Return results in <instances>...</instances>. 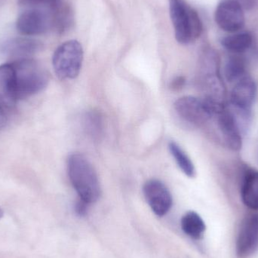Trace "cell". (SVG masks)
Masks as SVG:
<instances>
[{
	"label": "cell",
	"instance_id": "22",
	"mask_svg": "<svg viewBox=\"0 0 258 258\" xmlns=\"http://www.w3.org/2000/svg\"><path fill=\"white\" fill-rule=\"evenodd\" d=\"M89 205L86 202L83 201L82 200H79V201L76 203L75 206V210L76 212L80 216H83V215H86V213H87L88 211V206Z\"/></svg>",
	"mask_w": 258,
	"mask_h": 258
},
{
	"label": "cell",
	"instance_id": "12",
	"mask_svg": "<svg viewBox=\"0 0 258 258\" xmlns=\"http://www.w3.org/2000/svg\"><path fill=\"white\" fill-rule=\"evenodd\" d=\"M18 101L15 71L12 63L0 66V104L11 107Z\"/></svg>",
	"mask_w": 258,
	"mask_h": 258
},
{
	"label": "cell",
	"instance_id": "14",
	"mask_svg": "<svg viewBox=\"0 0 258 258\" xmlns=\"http://www.w3.org/2000/svg\"><path fill=\"white\" fill-rule=\"evenodd\" d=\"M244 204L253 210H258V171L248 170L244 176L242 186Z\"/></svg>",
	"mask_w": 258,
	"mask_h": 258
},
{
	"label": "cell",
	"instance_id": "15",
	"mask_svg": "<svg viewBox=\"0 0 258 258\" xmlns=\"http://www.w3.org/2000/svg\"><path fill=\"white\" fill-rule=\"evenodd\" d=\"M253 43V38L248 32H237L223 38L221 45L233 54H242L248 51Z\"/></svg>",
	"mask_w": 258,
	"mask_h": 258
},
{
	"label": "cell",
	"instance_id": "13",
	"mask_svg": "<svg viewBox=\"0 0 258 258\" xmlns=\"http://www.w3.org/2000/svg\"><path fill=\"white\" fill-rule=\"evenodd\" d=\"M42 45L39 41L29 38H15L5 42L2 47L6 55L15 60L30 58V56L39 51Z\"/></svg>",
	"mask_w": 258,
	"mask_h": 258
},
{
	"label": "cell",
	"instance_id": "18",
	"mask_svg": "<svg viewBox=\"0 0 258 258\" xmlns=\"http://www.w3.org/2000/svg\"><path fill=\"white\" fill-rule=\"evenodd\" d=\"M170 152L177 162V165L187 177H194L196 175V169L191 159L181 147L174 141H171L168 145Z\"/></svg>",
	"mask_w": 258,
	"mask_h": 258
},
{
	"label": "cell",
	"instance_id": "7",
	"mask_svg": "<svg viewBox=\"0 0 258 258\" xmlns=\"http://www.w3.org/2000/svg\"><path fill=\"white\" fill-rule=\"evenodd\" d=\"M257 86L251 77L245 76L236 82L230 95L233 113L251 117V107L255 100Z\"/></svg>",
	"mask_w": 258,
	"mask_h": 258
},
{
	"label": "cell",
	"instance_id": "6",
	"mask_svg": "<svg viewBox=\"0 0 258 258\" xmlns=\"http://www.w3.org/2000/svg\"><path fill=\"white\" fill-rule=\"evenodd\" d=\"M17 30L25 36H36L55 29V11L42 8L24 9L17 19Z\"/></svg>",
	"mask_w": 258,
	"mask_h": 258
},
{
	"label": "cell",
	"instance_id": "25",
	"mask_svg": "<svg viewBox=\"0 0 258 258\" xmlns=\"http://www.w3.org/2000/svg\"><path fill=\"white\" fill-rule=\"evenodd\" d=\"M3 216V211L1 209H0V218H2V217Z\"/></svg>",
	"mask_w": 258,
	"mask_h": 258
},
{
	"label": "cell",
	"instance_id": "19",
	"mask_svg": "<svg viewBox=\"0 0 258 258\" xmlns=\"http://www.w3.org/2000/svg\"><path fill=\"white\" fill-rule=\"evenodd\" d=\"M84 124L86 130L92 138L98 139L102 135L104 125L100 113L97 112L88 113L85 117Z\"/></svg>",
	"mask_w": 258,
	"mask_h": 258
},
{
	"label": "cell",
	"instance_id": "4",
	"mask_svg": "<svg viewBox=\"0 0 258 258\" xmlns=\"http://www.w3.org/2000/svg\"><path fill=\"white\" fill-rule=\"evenodd\" d=\"M83 61V49L77 40H69L57 47L52 57L54 73L60 80L78 77Z\"/></svg>",
	"mask_w": 258,
	"mask_h": 258
},
{
	"label": "cell",
	"instance_id": "1",
	"mask_svg": "<svg viewBox=\"0 0 258 258\" xmlns=\"http://www.w3.org/2000/svg\"><path fill=\"white\" fill-rule=\"evenodd\" d=\"M68 170L70 180L80 200L89 205L96 203L101 197V185L96 171L87 158L81 153L71 155Z\"/></svg>",
	"mask_w": 258,
	"mask_h": 258
},
{
	"label": "cell",
	"instance_id": "9",
	"mask_svg": "<svg viewBox=\"0 0 258 258\" xmlns=\"http://www.w3.org/2000/svg\"><path fill=\"white\" fill-rule=\"evenodd\" d=\"M143 191L150 209L156 215L164 216L169 212L172 206V197L162 181L156 179L148 180L144 184Z\"/></svg>",
	"mask_w": 258,
	"mask_h": 258
},
{
	"label": "cell",
	"instance_id": "11",
	"mask_svg": "<svg viewBox=\"0 0 258 258\" xmlns=\"http://www.w3.org/2000/svg\"><path fill=\"white\" fill-rule=\"evenodd\" d=\"M258 249V214L246 217L241 225L236 251L240 257H248Z\"/></svg>",
	"mask_w": 258,
	"mask_h": 258
},
{
	"label": "cell",
	"instance_id": "10",
	"mask_svg": "<svg viewBox=\"0 0 258 258\" xmlns=\"http://www.w3.org/2000/svg\"><path fill=\"white\" fill-rule=\"evenodd\" d=\"M213 117L216 119L217 125L227 147L236 151L240 150L242 145L241 128L233 112L223 106Z\"/></svg>",
	"mask_w": 258,
	"mask_h": 258
},
{
	"label": "cell",
	"instance_id": "20",
	"mask_svg": "<svg viewBox=\"0 0 258 258\" xmlns=\"http://www.w3.org/2000/svg\"><path fill=\"white\" fill-rule=\"evenodd\" d=\"M18 4L24 9L42 8L57 11L65 3L63 0H18Z\"/></svg>",
	"mask_w": 258,
	"mask_h": 258
},
{
	"label": "cell",
	"instance_id": "5",
	"mask_svg": "<svg viewBox=\"0 0 258 258\" xmlns=\"http://www.w3.org/2000/svg\"><path fill=\"white\" fill-rule=\"evenodd\" d=\"M222 106L221 103L200 100L192 96L182 97L174 103V109L179 116L196 126H203L208 123Z\"/></svg>",
	"mask_w": 258,
	"mask_h": 258
},
{
	"label": "cell",
	"instance_id": "3",
	"mask_svg": "<svg viewBox=\"0 0 258 258\" xmlns=\"http://www.w3.org/2000/svg\"><path fill=\"white\" fill-rule=\"evenodd\" d=\"M169 11L174 35L179 43H191L200 37L203 24L197 11L183 0H169Z\"/></svg>",
	"mask_w": 258,
	"mask_h": 258
},
{
	"label": "cell",
	"instance_id": "23",
	"mask_svg": "<svg viewBox=\"0 0 258 258\" xmlns=\"http://www.w3.org/2000/svg\"><path fill=\"white\" fill-rule=\"evenodd\" d=\"M233 1L238 3L242 7V9L250 10V9H253L254 7L257 0H233Z\"/></svg>",
	"mask_w": 258,
	"mask_h": 258
},
{
	"label": "cell",
	"instance_id": "17",
	"mask_svg": "<svg viewBox=\"0 0 258 258\" xmlns=\"http://www.w3.org/2000/svg\"><path fill=\"white\" fill-rule=\"evenodd\" d=\"M224 75L230 83L239 81L246 76V65L240 54H233L229 57L224 67Z\"/></svg>",
	"mask_w": 258,
	"mask_h": 258
},
{
	"label": "cell",
	"instance_id": "2",
	"mask_svg": "<svg viewBox=\"0 0 258 258\" xmlns=\"http://www.w3.org/2000/svg\"><path fill=\"white\" fill-rule=\"evenodd\" d=\"M12 63L15 71L18 101L39 93L48 86V72L31 57L15 60Z\"/></svg>",
	"mask_w": 258,
	"mask_h": 258
},
{
	"label": "cell",
	"instance_id": "21",
	"mask_svg": "<svg viewBox=\"0 0 258 258\" xmlns=\"http://www.w3.org/2000/svg\"><path fill=\"white\" fill-rule=\"evenodd\" d=\"M186 80L183 77H177L171 82L170 87L173 91H179L183 89Z\"/></svg>",
	"mask_w": 258,
	"mask_h": 258
},
{
	"label": "cell",
	"instance_id": "24",
	"mask_svg": "<svg viewBox=\"0 0 258 258\" xmlns=\"http://www.w3.org/2000/svg\"><path fill=\"white\" fill-rule=\"evenodd\" d=\"M6 115L4 110L0 106V130L6 125Z\"/></svg>",
	"mask_w": 258,
	"mask_h": 258
},
{
	"label": "cell",
	"instance_id": "16",
	"mask_svg": "<svg viewBox=\"0 0 258 258\" xmlns=\"http://www.w3.org/2000/svg\"><path fill=\"white\" fill-rule=\"evenodd\" d=\"M181 228L187 236L199 239L206 230V224L197 212H189L182 218Z\"/></svg>",
	"mask_w": 258,
	"mask_h": 258
},
{
	"label": "cell",
	"instance_id": "8",
	"mask_svg": "<svg viewBox=\"0 0 258 258\" xmlns=\"http://www.w3.org/2000/svg\"><path fill=\"white\" fill-rule=\"evenodd\" d=\"M215 18L218 27L229 33H237L245 26L243 9L233 0H222L215 11Z\"/></svg>",
	"mask_w": 258,
	"mask_h": 258
}]
</instances>
